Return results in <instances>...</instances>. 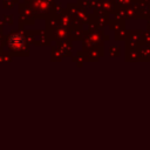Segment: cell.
<instances>
[{"mask_svg": "<svg viewBox=\"0 0 150 150\" xmlns=\"http://www.w3.org/2000/svg\"><path fill=\"white\" fill-rule=\"evenodd\" d=\"M9 43H11V46H12L13 48H21L22 45H23V39H22V36H20V35H15V36H13V38L11 39Z\"/></svg>", "mask_w": 150, "mask_h": 150, "instance_id": "obj_1", "label": "cell"}]
</instances>
